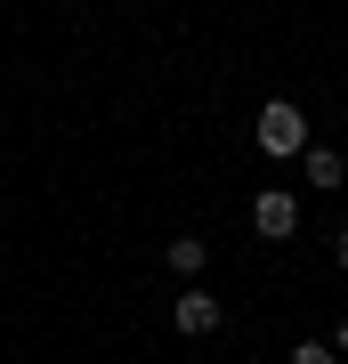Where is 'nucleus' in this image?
Listing matches in <instances>:
<instances>
[{
    "label": "nucleus",
    "instance_id": "nucleus-1",
    "mask_svg": "<svg viewBox=\"0 0 348 364\" xmlns=\"http://www.w3.org/2000/svg\"><path fill=\"white\" fill-rule=\"evenodd\" d=\"M259 154H275V162L308 154V114H300L292 97H268V105H259Z\"/></svg>",
    "mask_w": 348,
    "mask_h": 364
},
{
    "label": "nucleus",
    "instance_id": "nucleus-2",
    "mask_svg": "<svg viewBox=\"0 0 348 364\" xmlns=\"http://www.w3.org/2000/svg\"><path fill=\"white\" fill-rule=\"evenodd\" d=\"M251 227L268 235V243L300 235V195H292V186H259V195H251Z\"/></svg>",
    "mask_w": 348,
    "mask_h": 364
},
{
    "label": "nucleus",
    "instance_id": "nucleus-5",
    "mask_svg": "<svg viewBox=\"0 0 348 364\" xmlns=\"http://www.w3.org/2000/svg\"><path fill=\"white\" fill-rule=\"evenodd\" d=\"M300 170H308V186H340V178H348V162L332 154V146H308V154H300Z\"/></svg>",
    "mask_w": 348,
    "mask_h": 364
},
{
    "label": "nucleus",
    "instance_id": "nucleus-6",
    "mask_svg": "<svg viewBox=\"0 0 348 364\" xmlns=\"http://www.w3.org/2000/svg\"><path fill=\"white\" fill-rule=\"evenodd\" d=\"M292 364H340V348H324V340H300V348H292Z\"/></svg>",
    "mask_w": 348,
    "mask_h": 364
},
{
    "label": "nucleus",
    "instance_id": "nucleus-7",
    "mask_svg": "<svg viewBox=\"0 0 348 364\" xmlns=\"http://www.w3.org/2000/svg\"><path fill=\"white\" fill-rule=\"evenodd\" d=\"M332 267H340V275H348V227H340V235H332Z\"/></svg>",
    "mask_w": 348,
    "mask_h": 364
},
{
    "label": "nucleus",
    "instance_id": "nucleus-4",
    "mask_svg": "<svg viewBox=\"0 0 348 364\" xmlns=\"http://www.w3.org/2000/svg\"><path fill=\"white\" fill-rule=\"evenodd\" d=\"M162 259H170V275H179V284H203L211 243H203V235H179V243H162Z\"/></svg>",
    "mask_w": 348,
    "mask_h": 364
},
{
    "label": "nucleus",
    "instance_id": "nucleus-3",
    "mask_svg": "<svg viewBox=\"0 0 348 364\" xmlns=\"http://www.w3.org/2000/svg\"><path fill=\"white\" fill-rule=\"evenodd\" d=\"M170 324H179L186 340H211V332L227 324V308H219V299H211L203 284H186V291H179V308H170Z\"/></svg>",
    "mask_w": 348,
    "mask_h": 364
},
{
    "label": "nucleus",
    "instance_id": "nucleus-8",
    "mask_svg": "<svg viewBox=\"0 0 348 364\" xmlns=\"http://www.w3.org/2000/svg\"><path fill=\"white\" fill-rule=\"evenodd\" d=\"M332 348H340V356H348V316H340V332H332Z\"/></svg>",
    "mask_w": 348,
    "mask_h": 364
}]
</instances>
